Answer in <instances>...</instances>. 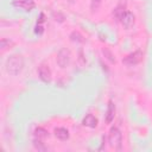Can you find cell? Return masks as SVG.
Masks as SVG:
<instances>
[{
  "label": "cell",
  "mask_w": 152,
  "mask_h": 152,
  "mask_svg": "<svg viewBox=\"0 0 152 152\" xmlns=\"http://www.w3.org/2000/svg\"><path fill=\"white\" fill-rule=\"evenodd\" d=\"M44 21V14L40 13V17H39V20H38V24H42Z\"/></svg>",
  "instance_id": "16"
},
{
  "label": "cell",
  "mask_w": 152,
  "mask_h": 152,
  "mask_svg": "<svg viewBox=\"0 0 152 152\" xmlns=\"http://www.w3.org/2000/svg\"><path fill=\"white\" fill-rule=\"evenodd\" d=\"M38 76H39V78L44 83H50L51 82V70H50L49 65H46V64L39 65V68H38Z\"/></svg>",
  "instance_id": "6"
},
{
  "label": "cell",
  "mask_w": 152,
  "mask_h": 152,
  "mask_svg": "<svg viewBox=\"0 0 152 152\" xmlns=\"http://www.w3.org/2000/svg\"><path fill=\"white\" fill-rule=\"evenodd\" d=\"M70 38H71L72 42H78V43H82L83 42V37L78 32H72L71 36H70Z\"/></svg>",
  "instance_id": "13"
},
{
  "label": "cell",
  "mask_w": 152,
  "mask_h": 152,
  "mask_svg": "<svg viewBox=\"0 0 152 152\" xmlns=\"http://www.w3.org/2000/svg\"><path fill=\"white\" fill-rule=\"evenodd\" d=\"M68 2H69V4H74V2H75V0H68Z\"/></svg>",
  "instance_id": "17"
},
{
  "label": "cell",
  "mask_w": 152,
  "mask_h": 152,
  "mask_svg": "<svg viewBox=\"0 0 152 152\" xmlns=\"http://www.w3.org/2000/svg\"><path fill=\"white\" fill-rule=\"evenodd\" d=\"M33 145H34V147H36L38 151H45V150H46V146L44 145L43 140H40V139H36V138H34Z\"/></svg>",
  "instance_id": "12"
},
{
  "label": "cell",
  "mask_w": 152,
  "mask_h": 152,
  "mask_svg": "<svg viewBox=\"0 0 152 152\" xmlns=\"http://www.w3.org/2000/svg\"><path fill=\"white\" fill-rule=\"evenodd\" d=\"M141 59H142V52H141L140 50H138V51H134V52L127 55V56L122 59V62H124V64H126V65H135V64L140 63Z\"/></svg>",
  "instance_id": "3"
},
{
  "label": "cell",
  "mask_w": 152,
  "mask_h": 152,
  "mask_svg": "<svg viewBox=\"0 0 152 152\" xmlns=\"http://www.w3.org/2000/svg\"><path fill=\"white\" fill-rule=\"evenodd\" d=\"M70 62V52L66 49H61L57 53V64L61 68H65Z\"/></svg>",
  "instance_id": "5"
},
{
  "label": "cell",
  "mask_w": 152,
  "mask_h": 152,
  "mask_svg": "<svg viewBox=\"0 0 152 152\" xmlns=\"http://www.w3.org/2000/svg\"><path fill=\"white\" fill-rule=\"evenodd\" d=\"M119 20H120L121 25H122L125 28H129V27H132V26L134 25L135 18H134L133 13H131V12H128V11H124L122 14L120 15Z\"/></svg>",
  "instance_id": "4"
},
{
  "label": "cell",
  "mask_w": 152,
  "mask_h": 152,
  "mask_svg": "<svg viewBox=\"0 0 152 152\" xmlns=\"http://www.w3.org/2000/svg\"><path fill=\"white\" fill-rule=\"evenodd\" d=\"M101 2H102V0H91V2H90V8H91V11L94 12V11L99 10Z\"/></svg>",
  "instance_id": "14"
},
{
  "label": "cell",
  "mask_w": 152,
  "mask_h": 152,
  "mask_svg": "<svg viewBox=\"0 0 152 152\" xmlns=\"http://www.w3.org/2000/svg\"><path fill=\"white\" fill-rule=\"evenodd\" d=\"M82 124H83V126H86V127L95 128V127L97 126V119H96L95 115H93V114H87V115L83 118Z\"/></svg>",
  "instance_id": "8"
},
{
  "label": "cell",
  "mask_w": 152,
  "mask_h": 152,
  "mask_svg": "<svg viewBox=\"0 0 152 152\" xmlns=\"http://www.w3.org/2000/svg\"><path fill=\"white\" fill-rule=\"evenodd\" d=\"M108 142L109 145L114 148L120 151L121 150V145H122V134L121 131L118 127H112L108 134Z\"/></svg>",
  "instance_id": "2"
},
{
  "label": "cell",
  "mask_w": 152,
  "mask_h": 152,
  "mask_svg": "<svg viewBox=\"0 0 152 152\" xmlns=\"http://www.w3.org/2000/svg\"><path fill=\"white\" fill-rule=\"evenodd\" d=\"M114 116H115V106L112 101H109L107 106V110H106V122L110 124L114 120Z\"/></svg>",
  "instance_id": "9"
},
{
  "label": "cell",
  "mask_w": 152,
  "mask_h": 152,
  "mask_svg": "<svg viewBox=\"0 0 152 152\" xmlns=\"http://www.w3.org/2000/svg\"><path fill=\"white\" fill-rule=\"evenodd\" d=\"M24 58L20 55H12L6 59L5 63V70L7 74L12 76L19 75L24 69Z\"/></svg>",
  "instance_id": "1"
},
{
  "label": "cell",
  "mask_w": 152,
  "mask_h": 152,
  "mask_svg": "<svg viewBox=\"0 0 152 152\" xmlns=\"http://www.w3.org/2000/svg\"><path fill=\"white\" fill-rule=\"evenodd\" d=\"M48 137H49V134H48V131H46V129H44V128H42V127H38V128L34 129V138H36V139L44 140V139H46Z\"/></svg>",
  "instance_id": "11"
},
{
  "label": "cell",
  "mask_w": 152,
  "mask_h": 152,
  "mask_svg": "<svg viewBox=\"0 0 152 152\" xmlns=\"http://www.w3.org/2000/svg\"><path fill=\"white\" fill-rule=\"evenodd\" d=\"M13 6L19 7V8L24 10V11L28 12V11H32L34 8L36 4H34L33 0H14L13 1Z\"/></svg>",
  "instance_id": "7"
},
{
  "label": "cell",
  "mask_w": 152,
  "mask_h": 152,
  "mask_svg": "<svg viewBox=\"0 0 152 152\" xmlns=\"http://www.w3.org/2000/svg\"><path fill=\"white\" fill-rule=\"evenodd\" d=\"M44 32V28H43V26L40 25V24H38L36 27H34V33L36 34H42Z\"/></svg>",
  "instance_id": "15"
},
{
  "label": "cell",
  "mask_w": 152,
  "mask_h": 152,
  "mask_svg": "<svg viewBox=\"0 0 152 152\" xmlns=\"http://www.w3.org/2000/svg\"><path fill=\"white\" fill-rule=\"evenodd\" d=\"M55 135H56V138L58 139V140H61V141H65V140H68L69 139V131L66 129V128H64V127H58V128H56L55 129Z\"/></svg>",
  "instance_id": "10"
}]
</instances>
